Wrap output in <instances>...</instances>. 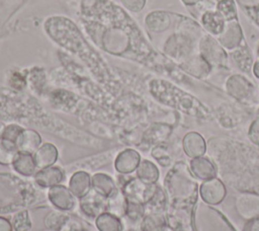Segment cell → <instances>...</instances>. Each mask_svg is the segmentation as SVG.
Returning <instances> with one entry per match:
<instances>
[{"mask_svg":"<svg viewBox=\"0 0 259 231\" xmlns=\"http://www.w3.org/2000/svg\"><path fill=\"white\" fill-rule=\"evenodd\" d=\"M242 6L248 9L259 8V0H237Z\"/></svg>","mask_w":259,"mask_h":231,"instance_id":"d6a6232c","label":"cell"},{"mask_svg":"<svg viewBox=\"0 0 259 231\" xmlns=\"http://www.w3.org/2000/svg\"><path fill=\"white\" fill-rule=\"evenodd\" d=\"M12 168L20 175L33 176L37 171L32 154L18 151L11 163Z\"/></svg>","mask_w":259,"mask_h":231,"instance_id":"5bb4252c","label":"cell"},{"mask_svg":"<svg viewBox=\"0 0 259 231\" xmlns=\"http://www.w3.org/2000/svg\"><path fill=\"white\" fill-rule=\"evenodd\" d=\"M44 201L40 189L11 173H0V214L17 212Z\"/></svg>","mask_w":259,"mask_h":231,"instance_id":"6da1fadb","label":"cell"},{"mask_svg":"<svg viewBox=\"0 0 259 231\" xmlns=\"http://www.w3.org/2000/svg\"><path fill=\"white\" fill-rule=\"evenodd\" d=\"M141 162L140 154L134 149H124L114 158V168L120 174H131L136 171Z\"/></svg>","mask_w":259,"mask_h":231,"instance_id":"ba28073f","label":"cell"},{"mask_svg":"<svg viewBox=\"0 0 259 231\" xmlns=\"http://www.w3.org/2000/svg\"><path fill=\"white\" fill-rule=\"evenodd\" d=\"M60 231H89V225L76 217L70 216Z\"/></svg>","mask_w":259,"mask_h":231,"instance_id":"83f0119b","label":"cell"},{"mask_svg":"<svg viewBox=\"0 0 259 231\" xmlns=\"http://www.w3.org/2000/svg\"><path fill=\"white\" fill-rule=\"evenodd\" d=\"M183 68L193 76L204 77L211 70V66L200 56H190L183 63Z\"/></svg>","mask_w":259,"mask_h":231,"instance_id":"e0dca14e","label":"cell"},{"mask_svg":"<svg viewBox=\"0 0 259 231\" xmlns=\"http://www.w3.org/2000/svg\"><path fill=\"white\" fill-rule=\"evenodd\" d=\"M252 71H253V74L255 75V77L259 78V59H257L252 67Z\"/></svg>","mask_w":259,"mask_h":231,"instance_id":"e575fe53","label":"cell"},{"mask_svg":"<svg viewBox=\"0 0 259 231\" xmlns=\"http://www.w3.org/2000/svg\"><path fill=\"white\" fill-rule=\"evenodd\" d=\"M199 55L212 67H224L228 63V55L219 41L210 34L201 36L198 46Z\"/></svg>","mask_w":259,"mask_h":231,"instance_id":"7a4b0ae2","label":"cell"},{"mask_svg":"<svg viewBox=\"0 0 259 231\" xmlns=\"http://www.w3.org/2000/svg\"><path fill=\"white\" fill-rule=\"evenodd\" d=\"M126 209V199L122 191L118 190L109 199H107V209L106 212H109L119 218L123 217Z\"/></svg>","mask_w":259,"mask_h":231,"instance_id":"7402d4cb","label":"cell"},{"mask_svg":"<svg viewBox=\"0 0 259 231\" xmlns=\"http://www.w3.org/2000/svg\"><path fill=\"white\" fill-rule=\"evenodd\" d=\"M155 22L158 23L153 27L152 30L162 31L170 25V16L166 12H153L147 17V24L149 25Z\"/></svg>","mask_w":259,"mask_h":231,"instance_id":"4316f807","label":"cell"},{"mask_svg":"<svg viewBox=\"0 0 259 231\" xmlns=\"http://www.w3.org/2000/svg\"><path fill=\"white\" fill-rule=\"evenodd\" d=\"M22 130H23V128H21L20 126H18L16 124L8 125V126H6L4 128V130H3L2 134H1V138L9 140V141H11V142L16 144L17 138L20 135V133L22 132Z\"/></svg>","mask_w":259,"mask_h":231,"instance_id":"f1b7e54d","label":"cell"},{"mask_svg":"<svg viewBox=\"0 0 259 231\" xmlns=\"http://www.w3.org/2000/svg\"><path fill=\"white\" fill-rule=\"evenodd\" d=\"M200 22L205 31L210 35H219L225 25V20L217 11H207L201 14Z\"/></svg>","mask_w":259,"mask_h":231,"instance_id":"2e32d148","label":"cell"},{"mask_svg":"<svg viewBox=\"0 0 259 231\" xmlns=\"http://www.w3.org/2000/svg\"><path fill=\"white\" fill-rule=\"evenodd\" d=\"M91 185L93 190L106 199H109L118 190L117 183L110 175L104 172L94 173L91 176Z\"/></svg>","mask_w":259,"mask_h":231,"instance_id":"9c48e42d","label":"cell"},{"mask_svg":"<svg viewBox=\"0 0 259 231\" xmlns=\"http://www.w3.org/2000/svg\"><path fill=\"white\" fill-rule=\"evenodd\" d=\"M44 231H54V230H50V229H47V230H44Z\"/></svg>","mask_w":259,"mask_h":231,"instance_id":"f35d334b","label":"cell"},{"mask_svg":"<svg viewBox=\"0 0 259 231\" xmlns=\"http://www.w3.org/2000/svg\"><path fill=\"white\" fill-rule=\"evenodd\" d=\"M225 194V187L218 179H208L200 187L201 198L208 204H218L222 202Z\"/></svg>","mask_w":259,"mask_h":231,"instance_id":"7c38bea8","label":"cell"},{"mask_svg":"<svg viewBox=\"0 0 259 231\" xmlns=\"http://www.w3.org/2000/svg\"><path fill=\"white\" fill-rule=\"evenodd\" d=\"M66 172L60 166H49L44 169H38L33 175L34 182L40 188H50L61 184L65 179Z\"/></svg>","mask_w":259,"mask_h":231,"instance_id":"52a82bcc","label":"cell"},{"mask_svg":"<svg viewBox=\"0 0 259 231\" xmlns=\"http://www.w3.org/2000/svg\"><path fill=\"white\" fill-rule=\"evenodd\" d=\"M136 175L142 182L146 184H154L159 178V170L153 162L144 159L141 160L137 167Z\"/></svg>","mask_w":259,"mask_h":231,"instance_id":"d6986e66","label":"cell"},{"mask_svg":"<svg viewBox=\"0 0 259 231\" xmlns=\"http://www.w3.org/2000/svg\"><path fill=\"white\" fill-rule=\"evenodd\" d=\"M81 212L89 218L96 219L100 214L106 212L107 199L91 189L85 197L79 199Z\"/></svg>","mask_w":259,"mask_h":231,"instance_id":"8992f818","label":"cell"},{"mask_svg":"<svg viewBox=\"0 0 259 231\" xmlns=\"http://www.w3.org/2000/svg\"><path fill=\"white\" fill-rule=\"evenodd\" d=\"M215 11L225 21L237 18V9L234 0H219Z\"/></svg>","mask_w":259,"mask_h":231,"instance_id":"484cf974","label":"cell"},{"mask_svg":"<svg viewBox=\"0 0 259 231\" xmlns=\"http://www.w3.org/2000/svg\"><path fill=\"white\" fill-rule=\"evenodd\" d=\"M4 125L0 122V137H1V134H2V132H3V130H4Z\"/></svg>","mask_w":259,"mask_h":231,"instance_id":"8d00e7d4","label":"cell"},{"mask_svg":"<svg viewBox=\"0 0 259 231\" xmlns=\"http://www.w3.org/2000/svg\"><path fill=\"white\" fill-rule=\"evenodd\" d=\"M98 231H122L121 219L109 212H103L95 219Z\"/></svg>","mask_w":259,"mask_h":231,"instance_id":"ffe728a7","label":"cell"},{"mask_svg":"<svg viewBox=\"0 0 259 231\" xmlns=\"http://www.w3.org/2000/svg\"><path fill=\"white\" fill-rule=\"evenodd\" d=\"M11 224L14 231H29L31 229V221L27 210L17 211L12 217Z\"/></svg>","mask_w":259,"mask_h":231,"instance_id":"d4e9b609","label":"cell"},{"mask_svg":"<svg viewBox=\"0 0 259 231\" xmlns=\"http://www.w3.org/2000/svg\"><path fill=\"white\" fill-rule=\"evenodd\" d=\"M257 53H258V55H259V45H258V48H257Z\"/></svg>","mask_w":259,"mask_h":231,"instance_id":"74e56055","label":"cell"},{"mask_svg":"<svg viewBox=\"0 0 259 231\" xmlns=\"http://www.w3.org/2000/svg\"><path fill=\"white\" fill-rule=\"evenodd\" d=\"M0 231H13L11 222L8 219L1 216H0Z\"/></svg>","mask_w":259,"mask_h":231,"instance_id":"836d02e7","label":"cell"},{"mask_svg":"<svg viewBox=\"0 0 259 231\" xmlns=\"http://www.w3.org/2000/svg\"><path fill=\"white\" fill-rule=\"evenodd\" d=\"M183 149L189 157H200L205 152L204 139L198 133L190 132L183 138Z\"/></svg>","mask_w":259,"mask_h":231,"instance_id":"9a60e30c","label":"cell"},{"mask_svg":"<svg viewBox=\"0 0 259 231\" xmlns=\"http://www.w3.org/2000/svg\"><path fill=\"white\" fill-rule=\"evenodd\" d=\"M58 149L51 143H45L32 154L37 169L53 166L58 159Z\"/></svg>","mask_w":259,"mask_h":231,"instance_id":"8fae6325","label":"cell"},{"mask_svg":"<svg viewBox=\"0 0 259 231\" xmlns=\"http://www.w3.org/2000/svg\"><path fill=\"white\" fill-rule=\"evenodd\" d=\"M91 188V176L88 172L78 170L71 174L69 179V189L77 199L85 197Z\"/></svg>","mask_w":259,"mask_h":231,"instance_id":"30bf717a","label":"cell"},{"mask_svg":"<svg viewBox=\"0 0 259 231\" xmlns=\"http://www.w3.org/2000/svg\"><path fill=\"white\" fill-rule=\"evenodd\" d=\"M122 3L132 11H140L143 9L146 0H121Z\"/></svg>","mask_w":259,"mask_h":231,"instance_id":"4dcf8cb0","label":"cell"},{"mask_svg":"<svg viewBox=\"0 0 259 231\" xmlns=\"http://www.w3.org/2000/svg\"><path fill=\"white\" fill-rule=\"evenodd\" d=\"M227 88L230 94L237 98H243L248 95L252 84L241 75H233L228 79Z\"/></svg>","mask_w":259,"mask_h":231,"instance_id":"ac0fdd59","label":"cell"},{"mask_svg":"<svg viewBox=\"0 0 259 231\" xmlns=\"http://www.w3.org/2000/svg\"><path fill=\"white\" fill-rule=\"evenodd\" d=\"M41 138L39 134L30 129H23L17 138L16 146L18 151L33 154L40 146Z\"/></svg>","mask_w":259,"mask_h":231,"instance_id":"4fadbf2b","label":"cell"},{"mask_svg":"<svg viewBox=\"0 0 259 231\" xmlns=\"http://www.w3.org/2000/svg\"><path fill=\"white\" fill-rule=\"evenodd\" d=\"M69 215L66 214L63 211L57 210L50 212L44 219V224L47 227V229L54 230V231H60L64 224L69 219Z\"/></svg>","mask_w":259,"mask_h":231,"instance_id":"603a6c76","label":"cell"},{"mask_svg":"<svg viewBox=\"0 0 259 231\" xmlns=\"http://www.w3.org/2000/svg\"><path fill=\"white\" fill-rule=\"evenodd\" d=\"M187 6H194L199 0H181Z\"/></svg>","mask_w":259,"mask_h":231,"instance_id":"d590c367","label":"cell"},{"mask_svg":"<svg viewBox=\"0 0 259 231\" xmlns=\"http://www.w3.org/2000/svg\"><path fill=\"white\" fill-rule=\"evenodd\" d=\"M249 137L254 143L259 144V119L255 120L251 125L249 130Z\"/></svg>","mask_w":259,"mask_h":231,"instance_id":"1f68e13d","label":"cell"},{"mask_svg":"<svg viewBox=\"0 0 259 231\" xmlns=\"http://www.w3.org/2000/svg\"><path fill=\"white\" fill-rule=\"evenodd\" d=\"M48 200L57 209L63 212L72 211L76 206V197L65 185L52 186L47 192Z\"/></svg>","mask_w":259,"mask_h":231,"instance_id":"277c9868","label":"cell"},{"mask_svg":"<svg viewBox=\"0 0 259 231\" xmlns=\"http://www.w3.org/2000/svg\"><path fill=\"white\" fill-rule=\"evenodd\" d=\"M217 40L225 50H234L240 47L243 40V31L237 18L225 21L224 28Z\"/></svg>","mask_w":259,"mask_h":231,"instance_id":"5b68a950","label":"cell"},{"mask_svg":"<svg viewBox=\"0 0 259 231\" xmlns=\"http://www.w3.org/2000/svg\"><path fill=\"white\" fill-rule=\"evenodd\" d=\"M218 2L219 0H199L194 7H196L197 10H199L202 14L207 11H215Z\"/></svg>","mask_w":259,"mask_h":231,"instance_id":"f546056e","label":"cell"},{"mask_svg":"<svg viewBox=\"0 0 259 231\" xmlns=\"http://www.w3.org/2000/svg\"><path fill=\"white\" fill-rule=\"evenodd\" d=\"M117 150L112 149L103 153H99L93 156L85 157L80 160H77L71 164H68L65 167V172H75L78 170H83V171H94L100 167H103L104 165L108 164L112 159L115 158Z\"/></svg>","mask_w":259,"mask_h":231,"instance_id":"3957f363","label":"cell"},{"mask_svg":"<svg viewBox=\"0 0 259 231\" xmlns=\"http://www.w3.org/2000/svg\"><path fill=\"white\" fill-rule=\"evenodd\" d=\"M192 172L201 179H210L215 175V169L211 162L203 157H195L190 163Z\"/></svg>","mask_w":259,"mask_h":231,"instance_id":"44dd1931","label":"cell"},{"mask_svg":"<svg viewBox=\"0 0 259 231\" xmlns=\"http://www.w3.org/2000/svg\"><path fill=\"white\" fill-rule=\"evenodd\" d=\"M18 152L15 143L0 137V164L11 165L16 153Z\"/></svg>","mask_w":259,"mask_h":231,"instance_id":"cb8c5ba5","label":"cell"}]
</instances>
